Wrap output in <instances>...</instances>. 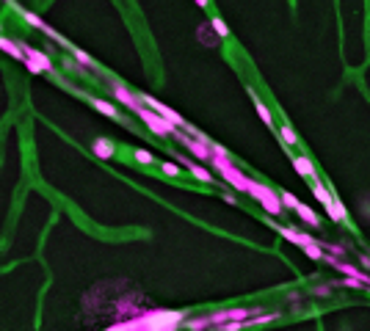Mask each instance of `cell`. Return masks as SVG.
<instances>
[{"label": "cell", "instance_id": "26", "mask_svg": "<svg viewBox=\"0 0 370 331\" xmlns=\"http://www.w3.org/2000/svg\"><path fill=\"white\" fill-rule=\"evenodd\" d=\"M161 171H163L166 177H180V174H183V165H177V163L166 160V163H161Z\"/></svg>", "mask_w": 370, "mask_h": 331}, {"label": "cell", "instance_id": "28", "mask_svg": "<svg viewBox=\"0 0 370 331\" xmlns=\"http://www.w3.org/2000/svg\"><path fill=\"white\" fill-rule=\"evenodd\" d=\"M359 265H362V268H367V270H370V257H367V254H362V259H359Z\"/></svg>", "mask_w": 370, "mask_h": 331}, {"label": "cell", "instance_id": "9", "mask_svg": "<svg viewBox=\"0 0 370 331\" xmlns=\"http://www.w3.org/2000/svg\"><path fill=\"white\" fill-rule=\"evenodd\" d=\"M174 163H177V165H185V169L191 171V177H193V180H199V182H213V171H210V169H204V165H199L196 160H193V157L180 155Z\"/></svg>", "mask_w": 370, "mask_h": 331}, {"label": "cell", "instance_id": "25", "mask_svg": "<svg viewBox=\"0 0 370 331\" xmlns=\"http://www.w3.org/2000/svg\"><path fill=\"white\" fill-rule=\"evenodd\" d=\"M133 157H136V163H141V165H152V163H155V155H152L149 149H133Z\"/></svg>", "mask_w": 370, "mask_h": 331}, {"label": "cell", "instance_id": "27", "mask_svg": "<svg viewBox=\"0 0 370 331\" xmlns=\"http://www.w3.org/2000/svg\"><path fill=\"white\" fill-rule=\"evenodd\" d=\"M340 285H343V287H351V290H356V287H365V285H362V282H356V279H345V276H343V279H340Z\"/></svg>", "mask_w": 370, "mask_h": 331}, {"label": "cell", "instance_id": "29", "mask_svg": "<svg viewBox=\"0 0 370 331\" xmlns=\"http://www.w3.org/2000/svg\"><path fill=\"white\" fill-rule=\"evenodd\" d=\"M315 293H318V295H329V287L321 285V287H315Z\"/></svg>", "mask_w": 370, "mask_h": 331}, {"label": "cell", "instance_id": "3", "mask_svg": "<svg viewBox=\"0 0 370 331\" xmlns=\"http://www.w3.org/2000/svg\"><path fill=\"white\" fill-rule=\"evenodd\" d=\"M260 315V309H251V306H227V309H216L207 315L210 320V328L219 331L221 326H227V323H235V320H251V317Z\"/></svg>", "mask_w": 370, "mask_h": 331}, {"label": "cell", "instance_id": "14", "mask_svg": "<svg viewBox=\"0 0 370 331\" xmlns=\"http://www.w3.org/2000/svg\"><path fill=\"white\" fill-rule=\"evenodd\" d=\"M0 50H3L6 56H11L14 61H25V52H22L20 41H11L9 36H0Z\"/></svg>", "mask_w": 370, "mask_h": 331}, {"label": "cell", "instance_id": "22", "mask_svg": "<svg viewBox=\"0 0 370 331\" xmlns=\"http://www.w3.org/2000/svg\"><path fill=\"white\" fill-rule=\"evenodd\" d=\"M210 28H213V33L219 39H230V25H227L221 17H213V20H210Z\"/></svg>", "mask_w": 370, "mask_h": 331}, {"label": "cell", "instance_id": "23", "mask_svg": "<svg viewBox=\"0 0 370 331\" xmlns=\"http://www.w3.org/2000/svg\"><path fill=\"white\" fill-rule=\"evenodd\" d=\"M196 33H199V41H202V44H207V47H213L216 39H219V36L213 33V28H210V22H207V25H199Z\"/></svg>", "mask_w": 370, "mask_h": 331}, {"label": "cell", "instance_id": "8", "mask_svg": "<svg viewBox=\"0 0 370 331\" xmlns=\"http://www.w3.org/2000/svg\"><path fill=\"white\" fill-rule=\"evenodd\" d=\"M111 91H114V99L122 105V108H127V111H136L138 108V97L130 91V88L125 86V83H119V80H111Z\"/></svg>", "mask_w": 370, "mask_h": 331}, {"label": "cell", "instance_id": "20", "mask_svg": "<svg viewBox=\"0 0 370 331\" xmlns=\"http://www.w3.org/2000/svg\"><path fill=\"white\" fill-rule=\"evenodd\" d=\"M72 56H75V64H80V67L86 69H97V61L89 56L86 50H80V47H72Z\"/></svg>", "mask_w": 370, "mask_h": 331}, {"label": "cell", "instance_id": "15", "mask_svg": "<svg viewBox=\"0 0 370 331\" xmlns=\"http://www.w3.org/2000/svg\"><path fill=\"white\" fill-rule=\"evenodd\" d=\"M312 193H315V199L324 204V210H332V204H334L337 196H332V191H329L324 182H312Z\"/></svg>", "mask_w": 370, "mask_h": 331}, {"label": "cell", "instance_id": "16", "mask_svg": "<svg viewBox=\"0 0 370 331\" xmlns=\"http://www.w3.org/2000/svg\"><path fill=\"white\" fill-rule=\"evenodd\" d=\"M277 135H279L282 146H287V149H293V146H298V135H296V130H293L290 124H279Z\"/></svg>", "mask_w": 370, "mask_h": 331}, {"label": "cell", "instance_id": "2", "mask_svg": "<svg viewBox=\"0 0 370 331\" xmlns=\"http://www.w3.org/2000/svg\"><path fill=\"white\" fill-rule=\"evenodd\" d=\"M249 196L254 199L257 204L262 207V210L268 212L271 218H277V215H282L285 212V204H282V196L274 188H268L266 182H257V180H251V188H249Z\"/></svg>", "mask_w": 370, "mask_h": 331}, {"label": "cell", "instance_id": "5", "mask_svg": "<svg viewBox=\"0 0 370 331\" xmlns=\"http://www.w3.org/2000/svg\"><path fill=\"white\" fill-rule=\"evenodd\" d=\"M20 47H22V52H25V67H28V72L31 75H44V72H50L52 69V61H50V56L42 50H33L31 44H25V41H20Z\"/></svg>", "mask_w": 370, "mask_h": 331}, {"label": "cell", "instance_id": "12", "mask_svg": "<svg viewBox=\"0 0 370 331\" xmlns=\"http://www.w3.org/2000/svg\"><path fill=\"white\" fill-rule=\"evenodd\" d=\"M293 169H296V174L307 177V180H315V163L309 160L307 155H296V157H293Z\"/></svg>", "mask_w": 370, "mask_h": 331}, {"label": "cell", "instance_id": "10", "mask_svg": "<svg viewBox=\"0 0 370 331\" xmlns=\"http://www.w3.org/2000/svg\"><path fill=\"white\" fill-rule=\"evenodd\" d=\"M249 97H251V105H254V111H257V116H260V122L266 124V127H277V122H274V114H271V108H268L266 102L260 99V94L254 91V88H249Z\"/></svg>", "mask_w": 370, "mask_h": 331}, {"label": "cell", "instance_id": "18", "mask_svg": "<svg viewBox=\"0 0 370 331\" xmlns=\"http://www.w3.org/2000/svg\"><path fill=\"white\" fill-rule=\"evenodd\" d=\"M326 215L332 218V221H337V224H343V221H348V210H345V204L340 202V199H334V204H332V210H326Z\"/></svg>", "mask_w": 370, "mask_h": 331}, {"label": "cell", "instance_id": "6", "mask_svg": "<svg viewBox=\"0 0 370 331\" xmlns=\"http://www.w3.org/2000/svg\"><path fill=\"white\" fill-rule=\"evenodd\" d=\"M177 138H180V144H185V149L191 152L193 160H202V163L213 160V152H210V144H213V141H199V138H193V135H183V133H177Z\"/></svg>", "mask_w": 370, "mask_h": 331}, {"label": "cell", "instance_id": "1", "mask_svg": "<svg viewBox=\"0 0 370 331\" xmlns=\"http://www.w3.org/2000/svg\"><path fill=\"white\" fill-rule=\"evenodd\" d=\"M210 165H213V169L219 171L221 177H224V182H227L230 188H235L238 193H249L251 177H246L243 171H240L238 165L232 163V157H213V160H210Z\"/></svg>", "mask_w": 370, "mask_h": 331}, {"label": "cell", "instance_id": "11", "mask_svg": "<svg viewBox=\"0 0 370 331\" xmlns=\"http://www.w3.org/2000/svg\"><path fill=\"white\" fill-rule=\"evenodd\" d=\"M91 152H94V157H97V160H114L116 146L111 144L108 138H97V141L91 144Z\"/></svg>", "mask_w": 370, "mask_h": 331}, {"label": "cell", "instance_id": "30", "mask_svg": "<svg viewBox=\"0 0 370 331\" xmlns=\"http://www.w3.org/2000/svg\"><path fill=\"white\" fill-rule=\"evenodd\" d=\"M367 287H370V279H367Z\"/></svg>", "mask_w": 370, "mask_h": 331}, {"label": "cell", "instance_id": "17", "mask_svg": "<svg viewBox=\"0 0 370 331\" xmlns=\"http://www.w3.org/2000/svg\"><path fill=\"white\" fill-rule=\"evenodd\" d=\"M296 215L301 218V224H307V227H321L318 212H315V210H309L307 204H301V207H298V210H296Z\"/></svg>", "mask_w": 370, "mask_h": 331}, {"label": "cell", "instance_id": "21", "mask_svg": "<svg viewBox=\"0 0 370 331\" xmlns=\"http://www.w3.org/2000/svg\"><path fill=\"white\" fill-rule=\"evenodd\" d=\"M183 328H188V331H207L210 320H207V315L204 317H188V320L183 323Z\"/></svg>", "mask_w": 370, "mask_h": 331}, {"label": "cell", "instance_id": "31", "mask_svg": "<svg viewBox=\"0 0 370 331\" xmlns=\"http://www.w3.org/2000/svg\"><path fill=\"white\" fill-rule=\"evenodd\" d=\"M0 31H3V25H0Z\"/></svg>", "mask_w": 370, "mask_h": 331}, {"label": "cell", "instance_id": "4", "mask_svg": "<svg viewBox=\"0 0 370 331\" xmlns=\"http://www.w3.org/2000/svg\"><path fill=\"white\" fill-rule=\"evenodd\" d=\"M133 114H136L138 119H141V122L146 124V130H149V133L161 135V138H169V135H177V133H180V130L174 127L172 122H166V119H163V116H157L155 111H149V108H146L144 102H141L138 108L133 111Z\"/></svg>", "mask_w": 370, "mask_h": 331}, {"label": "cell", "instance_id": "24", "mask_svg": "<svg viewBox=\"0 0 370 331\" xmlns=\"http://www.w3.org/2000/svg\"><path fill=\"white\" fill-rule=\"evenodd\" d=\"M279 196H282V204H285V210H293V212H296L298 210V207H301L304 202H298V199L296 196H293V193L290 191H282L279 193Z\"/></svg>", "mask_w": 370, "mask_h": 331}, {"label": "cell", "instance_id": "13", "mask_svg": "<svg viewBox=\"0 0 370 331\" xmlns=\"http://www.w3.org/2000/svg\"><path fill=\"white\" fill-rule=\"evenodd\" d=\"M89 105L97 114H102V116H108V119H116L119 116V111H116V105L114 102H108V99H97V97H89Z\"/></svg>", "mask_w": 370, "mask_h": 331}, {"label": "cell", "instance_id": "19", "mask_svg": "<svg viewBox=\"0 0 370 331\" xmlns=\"http://www.w3.org/2000/svg\"><path fill=\"white\" fill-rule=\"evenodd\" d=\"M17 9H20V6H17ZM20 17H22V20H25V25H31V28H39V31H44V28H47V22H44L39 14H33V11H25V9H20Z\"/></svg>", "mask_w": 370, "mask_h": 331}, {"label": "cell", "instance_id": "7", "mask_svg": "<svg viewBox=\"0 0 370 331\" xmlns=\"http://www.w3.org/2000/svg\"><path fill=\"white\" fill-rule=\"evenodd\" d=\"M279 235L287 240V243H293V246H298L301 251H307L309 246H315V243H321V240H315L309 232H301V229H296V227H282L279 229Z\"/></svg>", "mask_w": 370, "mask_h": 331}]
</instances>
